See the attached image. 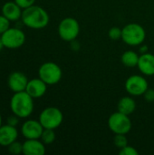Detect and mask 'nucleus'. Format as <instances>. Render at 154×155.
Instances as JSON below:
<instances>
[{
  "label": "nucleus",
  "instance_id": "9d476101",
  "mask_svg": "<svg viewBox=\"0 0 154 155\" xmlns=\"http://www.w3.org/2000/svg\"><path fill=\"white\" fill-rule=\"evenodd\" d=\"M44 129L39 121L27 120L21 127V134L25 139H40Z\"/></svg>",
  "mask_w": 154,
  "mask_h": 155
},
{
  "label": "nucleus",
  "instance_id": "20e7f679",
  "mask_svg": "<svg viewBox=\"0 0 154 155\" xmlns=\"http://www.w3.org/2000/svg\"><path fill=\"white\" fill-rule=\"evenodd\" d=\"M38 75L47 85H54L61 81L63 72L57 64L46 62L39 67Z\"/></svg>",
  "mask_w": 154,
  "mask_h": 155
},
{
  "label": "nucleus",
  "instance_id": "39448f33",
  "mask_svg": "<svg viewBox=\"0 0 154 155\" xmlns=\"http://www.w3.org/2000/svg\"><path fill=\"white\" fill-rule=\"evenodd\" d=\"M132 121L129 115L115 112L108 119V127L114 134H127L132 129Z\"/></svg>",
  "mask_w": 154,
  "mask_h": 155
},
{
  "label": "nucleus",
  "instance_id": "2eb2a0df",
  "mask_svg": "<svg viewBox=\"0 0 154 155\" xmlns=\"http://www.w3.org/2000/svg\"><path fill=\"white\" fill-rule=\"evenodd\" d=\"M18 137V131L16 127L5 124L0 127V145L1 146H8L15 141H16Z\"/></svg>",
  "mask_w": 154,
  "mask_h": 155
},
{
  "label": "nucleus",
  "instance_id": "6ab92c4d",
  "mask_svg": "<svg viewBox=\"0 0 154 155\" xmlns=\"http://www.w3.org/2000/svg\"><path fill=\"white\" fill-rule=\"evenodd\" d=\"M41 141L44 144H51L54 142L55 140V134L54 130L53 129H44L43 134L40 137Z\"/></svg>",
  "mask_w": 154,
  "mask_h": 155
},
{
  "label": "nucleus",
  "instance_id": "f3484780",
  "mask_svg": "<svg viewBox=\"0 0 154 155\" xmlns=\"http://www.w3.org/2000/svg\"><path fill=\"white\" fill-rule=\"evenodd\" d=\"M135 109H136V103H135L134 99L130 96L122 97L118 102L117 110L120 113L130 115L134 113Z\"/></svg>",
  "mask_w": 154,
  "mask_h": 155
},
{
  "label": "nucleus",
  "instance_id": "4be33fe9",
  "mask_svg": "<svg viewBox=\"0 0 154 155\" xmlns=\"http://www.w3.org/2000/svg\"><path fill=\"white\" fill-rule=\"evenodd\" d=\"M122 34H123L122 29L119 28V27H116V26H113V27L110 28V30L108 31V35H109V37H110L112 40H113V41L122 39Z\"/></svg>",
  "mask_w": 154,
  "mask_h": 155
},
{
  "label": "nucleus",
  "instance_id": "6e6552de",
  "mask_svg": "<svg viewBox=\"0 0 154 155\" xmlns=\"http://www.w3.org/2000/svg\"><path fill=\"white\" fill-rule=\"evenodd\" d=\"M1 39L5 48L16 49L25 44V35L18 28H8L1 35Z\"/></svg>",
  "mask_w": 154,
  "mask_h": 155
},
{
  "label": "nucleus",
  "instance_id": "ddd939ff",
  "mask_svg": "<svg viewBox=\"0 0 154 155\" xmlns=\"http://www.w3.org/2000/svg\"><path fill=\"white\" fill-rule=\"evenodd\" d=\"M137 67L140 72L146 76L154 75V55L150 53L142 54L139 57Z\"/></svg>",
  "mask_w": 154,
  "mask_h": 155
},
{
  "label": "nucleus",
  "instance_id": "412c9836",
  "mask_svg": "<svg viewBox=\"0 0 154 155\" xmlns=\"http://www.w3.org/2000/svg\"><path fill=\"white\" fill-rule=\"evenodd\" d=\"M7 147H8V152L12 154L17 155L23 153V143H21L19 142L15 141Z\"/></svg>",
  "mask_w": 154,
  "mask_h": 155
},
{
  "label": "nucleus",
  "instance_id": "1a4fd4ad",
  "mask_svg": "<svg viewBox=\"0 0 154 155\" xmlns=\"http://www.w3.org/2000/svg\"><path fill=\"white\" fill-rule=\"evenodd\" d=\"M149 88L146 78L143 75L133 74L127 78L125 82V89L127 93L132 96H140Z\"/></svg>",
  "mask_w": 154,
  "mask_h": 155
},
{
  "label": "nucleus",
  "instance_id": "a878e982",
  "mask_svg": "<svg viewBox=\"0 0 154 155\" xmlns=\"http://www.w3.org/2000/svg\"><path fill=\"white\" fill-rule=\"evenodd\" d=\"M143 97H144V100L149 103L154 102V89L148 88L147 91L143 94Z\"/></svg>",
  "mask_w": 154,
  "mask_h": 155
},
{
  "label": "nucleus",
  "instance_id": "a211bd4d",
  "mask_svg": "<svg viewBox=\"0 0 154 155\" xmlns=\"http://www.w3.org/2000/svg\"><path fill=\"white\" fill-rule=\"evenodd\" d=\"M139 57H140V55L136 52L132 51V50H128V51H125L122 54L121 61H122V64L123 65L130 67V68H133V67L137 66Z\"/></svg>",
  "mask_w": 154,
  "mask_h": 155
},
{
  "label": "nucleus",
  "instance_id": "7ed1b4c3",
  "mask_svg": "<svg viewBox=\"0 0 154 155\" xmlns=\"http://www.w3.org/2000/svg\"><path fill=\"white\" fill-rule=\"evenodd\" d=\"M122 40L128 45L138 46L141 45L146 38V31L143 25L137 23H131L126 25L123 29Z\"/></svg>",
  "mask_w": 154,
  "mask_h": 155
},
{
  "label": "nucleus",
  "instance_id": "c85d7f7f",
  "mask_svg": "<svg viewBox=\"0 0 154 155\" xmlns=\"http://www.w3.org/2000/svg\"><path fill=\"white\" fill-rule=\"evenodd\" d=\"M5 47V45H4V44H3V41H2V39H1V37H0V51L3 49Z\"/></svg>",
  "mask_w": 154,
  "mask_h": 155
},
{
  "label": "nucleus",
  "instance_id": "bb28decb",
  "mask_svg": "<svg viewBox=\"0 0 154 155\" xmlns=\"http://www.w3.org/2000/svg\"><path fill=\"white\" fill-rule=\"evenodd\" d=\"M18 124H19V117L16 116L15 114H14L13 116H9L7 118V124L16 127Z\"/></svg>",
  "mask_w": 154,
  "mask_h": 155
},
{
  "label": "nucleus",
  "instance_id": "b1692460",
  "mask_svg": "<svg viewBox=\"0 0 154 155\" xmlns=\"http://www.w3.org/2000/svg\"><path fill=\"white\" fill-rule=\"evenodd\" d=\"M10 25V20L7 19L5 15H0V35H2L4 32H5Z\"/></svg>",
  "mask_w": 154,
  "mask_h": 155
},
{
  "label": "nucleus",
  "instance_id": "0eeeda50",
  "mask_svg": "<svg viewBox=\"0 0 154 155\" xmlns=\"http://www.w3.org/2000/svg\"><path fill=\"white\" fill-rule=\"evenodd\" d=\"M59 36L66 42H72L80 34V25L74 17L64 18L58 25Z\"/></svg>",
  "mask_w": 154,
  "mask_h": 155
},
{
  "label": "nucleus",
  "instance_id": "5701e85b",
  "mask_svg": "<svg viewBox=\"0 0 154 155\" xmlns=\"http://www.w3.org/2000/svg\"><path fill=\"white\" fill-rule=\"evenodd\" d=\"M119 154L120 155H138L139 152L133 146L130 145H126L125 147L120 149L119 151Z\"/></svg>",
  "mask_w": 154,
  "mask_h": 155
},
{
  "label": "nucleus",
  "instance_id": "f257e3e1",
  "mask_svg": "<svg viewBox=\"0 0 154 155\" xmlns=\"http://www.w3.org/2000/svg\"><path fill=\"white\" fill-rule=\"evenodd\" d=\"M21 19L27 27L32 29H42L49 23L48 13L39 5H31L23 9Z\"/></svg>",
  "mask_w": 154,
  "mask_h": 155
},
{
  "label": "nucleus",
  "instance_id": "f8f14e48",
  "mask_svg": "<svg viewBox=\"0 0 154 155\" xmlns=\"http://www.w3.org/2000/svg\"><path fill=\"white\" fill-rule=\"evenodd\" d=\"M47 89V84L41 78H34L28 81L25 92L34 99L42 97Z\"/></svg>",
  "mask_w": 154,
  "mask_h": 155
},
{
  "label": "nucleus",
  "instance_id": "c756f323",
  "mask_svg": "<svg viewBox=\"0 0 154 155\" xmlns=\"http://www.w3.org/2000/svg\"><path fill=\"white\" fill-rule=\"evenodd\" d=\"M2 126V116H1V114H0V127Z\"/></svg>",
  "mask_w": 154,
  "mask_h": 155
},
{
  "label": "nucleus",
  "instance_id": "393cba45",
  "mask_svg": "<svg viewBox=\"0 0 154 155\" xmlns=\"http://www.w3.org/2000/svg\"><path fill=\"white\" fill-rule=\"evenodd\" d=\"M15 2L22 8V9H25V8H27L33 5H34V2L35 0H15Z\"/></svg>",
  "mask_w": 154,
  "mask_h": 155
},
{
  "label": "nucleus",
  "instance_id": "cd10ccee",
  "mask_svg": "<svg viewBox=\"0 0 154 155\" xmlns=\"http://www.w3.org/2000/svg\"><path fill=\"white\" fill-rule=\"evenodd\" d=\"M140 53L141 54H144V53H147L148 52V46L147 45H142L140 46Z\"/></svg>",
  "mask_w": 154,
  "mask_h": 155
},
{
  "label": "nucleus",
  "instance_id": "aec40b11",
  "mask_svg": "<svg viewBox=\"0 0 154 155\" xmlns=\"http://www.w3.org/2000/svg\"><path fill=\"white\" fill-rule=\"evenodd\" d=\"M125 135L126 134H115L113 138V143L118 149H122L128 145V140Z\"/></svg>",
  "mask_w": 154,
  "mask_h": 155
},
{
  "label": "nucleus",
  "instance_id": "dca6fc26",
  "mask_svg": "<svg viewBox=\"0 0 154 155\" xmlns=\"http://www.w3.org/2000/svg\"><path fill=\"white\" fill-rule=\"evenodd\" d=\"M22 8L14 1L6 2L2 6V15L10 21H16L22 16Z\"/></svg>",
  "mask_w": 154,
  "mask_h": 155
},
{
  "label": "nucleus",
  "instance_id": "9b49d317",
  "mask_svg": "<svg viewBox=\"0 0 154 155\" xmlns=\"http://www.w3.org/2000/svg\"><path fill=\"white\" fill-rule=\"evenodd\" d=\"M28 84V79L26 75L21 72H14L12 73L7 80L8 87L14 93L25 91L26 85Z\"/></svg>",
  "mask_w": 154,
  "mask_h": 155
},
{
  "label": "nucleus",
  "instance_id": "f03ea898",
  "mask_svg": "<svg viewBox=\"0 0 154 155\" xmlns=\"http://www.w3.org/2000/svg\"><path fill=\"white\" fill-rule=\"evenodd\" d=\"M10 109L19 118H27L34 111V98L25 91L15 93L10 101Z\"/></svg>",
  "mask_w": 154,
  "mask_h": 155
},
{
  "label": "nucleus",
  "instance_id": "4468645a",
  "mask_svg": "<svg viewBox=\"0 0 154 155\" xmlns=\"http://www.w3.org/2000/svg\"><path fill=\"white\" fill-rule=\"evenodd\" d=\"M23 153L25 155H44L45 153L44 143L39 139H26L23 143Z\"/></svg>",
  "mask_w": 154,
  "mask_h": 155
},
{
  "label": "nucleus",
  "instance_id": "423d86ee",
  "mask_svg": "<svg viewBox=\"0 0 154 155\" xmlns=\"http://www.w3.org/2000/svg\"><path fill=\"white\" fill-rule=\"evenodd\" d=\"M64 120V114L56 107H47L44 109L39 115V122L44 129H56Z\"/></svg>",
  "mask_w": 154,
  "mask_h": 155
}]
</instances>
